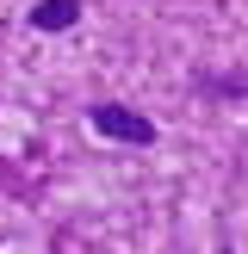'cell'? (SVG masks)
<instances>
[{"instance_id": "cell-1", "label": "cell", "mask_w": 248, "mask_h": 254, "mask_svg": "<svg viewBox=\"0 0 248 254\" xmlns=\"http://www.w3.org/2000/svg\"><path fill=\"white\" fill-rule=\"evenodd\" d=\"M87 124H93L99 136H112V143H130V149H155V118H143L136 106H124V99H93L87 106Z\"/></svg>"}, {"instance_id": "cell-2", "label": "cell", "mask_w": 248, "mask_h": 254, "mask_svg": "<svg viewBox=\"0 0 248 254\" xmlns=\"http://www.w3.org/2000/svg\"><path fill=\"white\" fill-rule=\"evenodd\" d=\"M25 25H31V31H74V25H81V0H37V6L25 12Z\"/></svg>"}]
</instances>
